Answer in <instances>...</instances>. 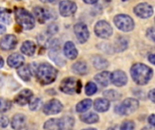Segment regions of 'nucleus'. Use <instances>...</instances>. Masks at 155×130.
Listing matches in <instances>:
<instances>
[{
	"label": "nucleus",
	"instance_id": "nucleus-1",
	"mask_svg": "<svg viewBox=\"0 0 155 130\" xmlns=\"http://www.w3.org/2000/svg\"><path fill=\"white\" fill-rule=\"evenodd\" d=\"M131 75L136 84L145 85L153 78V71L143 63H135L131 68Z\"/></svg>",
	"mask_w": 155,
	"mask_h": 130
},
{
	"label": "nucleus",
	"instance_id": "nucleus-2",
	"mask_svg": "<svg viewBox=\"0 0 155 130\" xmlns=\"http://www.w3.org/2000/svg\"><path fill=\"white\" fill-rule=\"evenodd\" d=\"M36 79L43 85L53 83L57 77V70L48 63L40 64L35 70Z\"/></svg>",
	"mask_w": 155,
	"mask_h": 130
},
{
	"label": "nucleus",
	"instance_id": "nucleus-3",
	"mask_svg": "<svg viewBox=\"0 0 155 130\" xmlns=\"http://www.w3.org/2000/svg\"><path fill=\"white\" fill-rule=\"evenodd\" d=\"M15 14L16 22L22 28L25 30H31L35 27V18L27 10L24 8H16Z\"/></svg>",
	"mask_w": 155,
	"mask_h": 130
},
{
	"label": "nucleus",
	"instance_id": "nucleus-4",
	"mask_svg": "<svg viewBox=\"0 0 155 130\" xmlns=\"http://www.w3.org/2000/svg\"><path fill=\"white\" fill-rule=\"evenodd\" d=\"M139 108V101L135 99L128 98L115 107V112L122 116H129L135 112Z\"/></svg>",
	"mask_w": 155,
	"mask_h": 130
},
{
	"label": "nucleus",
	"instance_id": "nucleus-5",
	"mask_svg": "<svg viewBox=\"0 0 155 130\" xmlns=\"http://www.w3.org/2000/svg\"><path fill=\"white\" fill-rule=\"evenodd\" d=\"M81 88V82L73 77L65 78L60 84V90L65 94H74L79 92Z\"/></svg>",
	"mask_w": 155,
	"mask_h": 130
},
{
	"label": "nucleus",
	"instance_id": "nucleus-6",
	"mask_svg": "<svg viewBox=\"0 0 155 130\" xmlns=\"http://www.w3.org/2000/svg\"><path fill=\"white\" fill-rule=\"evenodd\" d=\"M114 22L115 25L124 32H131L134 28V22L133 18L127 14H118L114 17Z\"/></svg>",
	"mask_w": 155,
	"mask_h": 130
},
{
	"label": "nucleus",
	"instance_id": "nucleus-7",
	"mask_svg": "<svg viewBox=\"0 0 155 130\" xmlns=\"http://www.w3.org/2000/svg\"><path fill=\"white\" fill-rule=\"evenodd\" d=\"M95 34L104 39H108L113 34V28L109 23L105 21H99L94 27Z\"/></svg>",
	"mask_w": 155,
	"mask_h": 130
},
{
	"label": "nucleus",
	"instance_id": "nucleus-8",
	"mask_svg": "<svg viewBox=\"0 0 155 130\" xmlns=\"http://www.w3.org/2000/svg\"><path fill=\"white\" fill-rule=\"evenodd\" d=\"M63 104L58 100H51L43 107V112L47 116L55 115L60 113L63 110Z\"/></svg>",
	"mask_w": 155,
	"mask_h": 130
},
{
	"label": "nucleus",
	"instance_id": "nucleus-9",
	"mask_svg": "<svg viewBox=\"0 0 155 130\" xmlns=\"http://www.w3.org/2000/svg\"><path fill=\"white\" fill-rule=\"evenodd\" d=\"M77 6L74 2L69 0H64L59 4V12L61 15L67 17L73 15L76 12Z\"/></svg>",
	"mask_w": 155,
	"mask_h": 130
},
{
	"label": "nucleus",
	"instance_id": "nucleus-10",
	"mask_svg": "<svg viewBox=\"0 0 155 130\" xmlns=\"http://www.w3.org/2000/svg\"><path fill=\"white\" fill-rule=\"evenodd\" d=\"M74 33L76 35V38L79 41V43H84L85 42H87V40L89 39L90 33L85 24L78 23L74 25Z\"/></svg>",
	"mask_w": 155,
	"mask_h": 130
},
{
	"label": "nucleus",
	"instance_id": "nucleus-11",
	"mask_svg": "<svg viewBox=\"0 0 155 130\" xmlns=\"http://www.w3.org/2000/svg\"><path fill=\"white\" fill-rule=\"evenodd\" d=\"M134 12L137 16L141 18H149L153 14V8L147 3H142L134 7Z\"/></svg>",
	"mask_w": 155,
	"mask_h": 130
},
{
	"label": "nucleus",
	"instance_id": "nucleus-12",
	"mask_svg": "<svg viewBox=\"0 0 155 130\" xmlns=\"http://www.w3.org/2000/svg\"><path fill=\"white\" fill-rule=\"evenodd\" d=\"M127 75L123 71H114L110 74V81L117 87H123L127 83Z\"/></svg>",
	"mask_w": 155,
	"mask_h": 130
},
{
	"label": "nucleus",
	"instance_id": "nucleus-13",
	"mask_svg": "<svg viewBox=\"0 0 155 130\" xmlns=\"http://www.w3.org/2000/svg\"><path fill=\"white\" fill-rule=\"evenodd\" d=\"M17 44V38L14 34H7L0 40V48L4 51L13 50Z\"/></svg>",
	"mask_w": 155,
	"mask_h": 130
},
{
	"label": "nucleus",
	"instance_id": "nucleus-14",
	"mask_svg": "<svg viewBox=\"0 0 155 130\" xmlns=\"http://www.w3.org/2000/svg\"><path fill=\"white\" fill-rule=\"evenodd\" d=\"M33 95L34 94H33L32 90H30L28 89L23 90L15 97V102L16 104H18L19 106H25L30 102V100L33 98Z\"/></svg>",
	"mask_w": 155,
	"mask_h": 130
},
{
	"label": "nucleus",
	"instance_id": "nucleus-15",
	"mask_svg": "<svg viewBox=\"0 0 155 130\" xmlns=\"http://www.w3.org/2000/svg\"><path fill=\"white\" fill-rule=\"evenodd\" d=\"M25 62V58L20 53H12L7 58V64L11 68H18Z\"/></svg>",
	"mask_w": 155,
	"mask_h": 130
},
{
	"label": "nucleus",
	"instance_id": "nucleus-16",
	"mask_svg": "<svg viewBox=\"0 0 155 130\" xmlns=\"http://www.w3.org/2000/svg\"><path fill=\"white\" fill-rule=\"evenodd\" d=\"M25 117L23 114H15L11 119V127L15 130L23 129L25 126Z\"/></svg>",
	"mask_w": 155,
	"mask_h": 130
},
{
	"label": "nucleus",
	"instance_id": "nucleus-17",
	"mask_svg": "<svg viewBox=\"0 0 155 130\" xmlns=\"http://www.w3.org/2000/svg\"><path fill=\"white\" fill-rule=\"evenodd\" d=\"M34 14L36 17V19L41 23L44 24L45 21L51 18V13L48 9H45L44 7H35L34 9Z\"/></svg>",
	"mask_w": 155,
	"mask_h": 130
},
{
	"label": "nucleus",
	"instance_id": "nucleus-18",
	"mask_svg": "<svg viewBox=\"0 0 155 130\" xmlns=\"http://www.w3.org/2000/svg\"><path fill=\"white\" fill-rule=\"evenodd\" d=\"M64 53L65 57H67L70 60H74L78 55V51L72 42H66L64 47Z\"/></svg>",
	"mask_w": 155,
	"mask_h": 130
},
{
	"label": "nucleus",
	"instance_id": "nucleus-19",
	"mask_svg": "<svg viewBox=\"0 0 155 130\" xmlns=\"http://www.w3.org/2000/svg\"><path fill=\"white\" fill-rule=\"evenodd\" d=\"M94 108L97 112H106L110 109V101L104 98H99L96 99L94 103Z\"/></svg>",
	"mask_w": 155,
	"mask_h": 130
},
{
	"label": "nucleus",
	"instance_id": "nucleus-20",
	"mask_svg": "<svg viewBox=\"0 0 155 130\" xmlns=\"http://www.w3.org/2000/svg\"><path fill=\"white\" fill-rule=\"evenodd\" d=\"M18 76L25 81H29L33 74V70L29 65H22L17 68Z\"/></svg>",
	"mask_w": 155,
	"mask_h": 130
},
{
	"label": "nucleus",
	"instance_id": "nucleus-21",
	"mask_svg": "<svg viewBox=\"0 0 155 130\" xmlns=\"http://www.w3.org/2000/svg\"><path fill=\"white\" fill-rule=\"evenodd\" d=\"M35 49H36V46L34 42L32 41H25L23 43V44L21 45V52L25 54V55H27V56H33L35 52Z\"/></svg>",
	"mask_w": 155,
	"mask_h": 130
},
{
	"label": "nucleus",
	"instance_id": "nucleus-22",
	"mask_svg": "<svg viewBox=\"0 0 155 130\" xmlns=\"http://www.w3.org/2000/svg\"><path fill=\"white\" fill-rule=\"evenodd\" d=\"M60 120V128L61 130H73L74 127V119L70 116H64Z\"/></svg>",
	"mask_w": 155,
	"mask_h": 130
},
{
	"label": "nucleus",
	"instance_id": "nucleus-23",
	"mask_svg": "<svg viewBox=\"0 0 155 130\" xmlns=\"http://www.w3.org/2000/svg\"><path fill=\"white\" fill-rule=\"evenodd\" d=\"M94 80L103 87L108 86L110 82V73L108 71H103L94 76Z\"/></svg>",
	"mask_w": 155,
	"mask_h": 130
},
{
	"label": "nucleus",
	"instance_id": "nucleus-24",
	"mask_svg": "<svg viewBox=\"0 0 155 130\" xmlns=\"http://www.w3.org/2000/svg\"><path fill=\"white\" fill-rule=\"evenodd\" d=\"M72 70L74 73L79 75H84L87 72V65L84 62H77L72 66Z\"/></svg>",
	"mask_w": 155,
	"mask_h": 130
},
{
	"label": "nucleus",
	"instance_id": "nucleus-25",
	"mask_svg": "<svg viewBox=\"0 0 155 130\" xmlns=\"http://www.w3.org/2000/svg\"><path fill=\"white\" fill-rule=\"evenodd\" d=\"M81 120L86 124H94L99 121V116L94 112H90L81 116Z\"/></svg>",
	"mask_w": 155,
	"mask_h": 130
},
{
	"label": "nucleus",
	"instance_id": "nucleus-26",
	"mask_svg": "<svg viewBox=\"0 0 155 130\" xmlns=\"http://www.w3.org/2000/svg\"><path fill=\"white\" fill-rule=\"evenodd\" d=\"M93 64H94V68H96L98 70H104L108 67L109 62H107L106 59H104L101 56H95L93 60Z\"/></svg>",
	"mask_w": 155,
	"mask_h": 130
},
{
	"label": "nucleus",
	"instance_id": "nucleus-27",
	"mask_svg": "<svg viewBox=\"0 0 155 130\" xmlns=\"http://www.w3.org/2000/svg\"><path fill=\"white\" fill-rule=\"evenodd\" d=\"M44 128L45 130H61V128H60V120H59V119H48L45 123Z\"/></svg>",
	"mask_w": 155,
	"mask_h": 130
},
{
	"label": "nucleus",
	"instance_id": "nucleus-28",
	"mask_svg": "<svg viewBox=\"0 0 155 130\" xmlns=\"http://www.w3.org/2000/svg\"><path fill=\"white\" fill-rule=\"evenodd\" d=\"M91 107H92V100H89V99H86V100H84L80 101L76 105V111L79 112V113H84Z\"/></svg>",
	"mask_w": 155,
	"mask_h": 130
},
{
	"label": "nucleus",
	"instance_id": "nucleus-29",
	"mask_svg": "<svg viewBox=\"0 0 155 130\" xmlns=\"http://www.w3.org/2000/svg\"><path fill=\"white\" fill-rule=\"evenodd\" d=\"M104 99L108 100L109 101H117L121 99V95L119 92H117L114 90H108L104 91L103 93Z\"/></svg>",
	"mask_w": 155,
	"mask_h": 130
},
{
	"label": "nucleus",
	"instance_id": "nucleus-30",
	"mask_svg": "<svg viewBox=\"0 0 155 130\" xmlns=\"http://www.w3.org/2000/svg\"><path fill=\"white\" fill-rule=\"evenodd\" d=\"M0 22H3L5 24H10L11 15L7 9L0 7Z\"/></svg>",
	"mask_w": 155,
	"mask_h": 130
},
{
	"label": "nucleus",
	"instance_id": "nucleus-31",
	"mask_svg": "<svg viewBox=\"0 0 155 130\" xmlns=\"http://www.w3.org/2000/svg\"><path fill=\"white\" fill-rule=\"evenodd\" d=\"M98 89L95 83H94L93 81H90L86 84L85 86V94L87 96H92L94 94H95L97 92Z\"/></svg>",
	"mask_w": 155,
	"mask_h": 130
},
{
	"label": "nucleus",
	"instance_id": "nucleus-32",
	"mask_svg": "<svg viewBox=\"0 0 155 130\" xmlns=\"http://www.w3.org/2000/svg\"><path fill=\"white\" fill-rule=\"evenodd\" d=\"M12 107L11 101L5 99L0 98V112H6L8 111Z\"/></svg>",
	"mask_w": 155,
	"mask_h": 130
},
{
	"label": "nucleus",
	"instance_id": "nucleus-33",
	"mask_svg": "<svg viewBox=\"0 0 155 130\" xmlns=\"http://www.w3.org/2000/svg\"><path fill=\"white\" fill-rule=\"evenodd\" d=\"M115 45H116L117 52H123L127 48V41L124 38H120L117 40V43Z\"/></svg>",
	"mask_w": 155,
	"mask_h": 130
},
{
	"label": "nucleus",
	"instance_id": "nucleus-34",
	"mask_svg": "<svg viewBox=\"0 0 155 130\" xmlns=\"http://www.w3.org/2000/svg\"><path fill=\"white\" fill-rule=\"evenodd\" d=\"M134 128H135V125L131 120H126L123 122L122 125L120 126V130H134Z\"/></svg>",
	"mask_w": 155,
	"mask_h": 130
},
{
	"label": "nucleus",
	"instance_id": "nucleus-35",
	"mask_svg": "<svg viewBox=\"0 0 155 130\" xmlns=\"http://www.w3.org/2000/svg\"><path fill=\"white\" fill-rule=\"evenodd\" d=\"M41 100L39 99V98H36V99H35V100H30V102H29V108H30V109L31 110H37L39 108H40V106H41Z\"/></svg>",
	"mask_w": 155,
	"mask_h": 130
},
{
	"label": "nucleus",
	"instance_id": "nucleus-36",
	"mask_svg": "<svg viewBox=\"0 0 155 130\" xmlns=\"http://www.w3.org/2000/svg\"><path fill=\"white\" fill-rule=\"evenodd\" d=\"M9 124V120L5 116L0 115V128H6Z\"/></svg>",
	"mask_w": 155,
	"mask_h": 130
},
{
	"label": "nucleus",
	"instance_id": "nucleus-37",
	"mask_svg": "<svg viewBox=\"0 0 155 130\" xmlns=\"http://www.w3.org/2000/svg\"><path fill=\"white\" fill-rule=\"evenodd\" d=\"M147 36L152 40V41H154L155 38V33H154V29L153 27L149 28L148 31H147Z\"/></svg>",
	"mask_w": 155,
	"mask_h": 130
},
{
	"label": "nucleus",
	"instance_id": "nucleus-38",
	"mask_svg": "<svg viewBox=\"0 0 155 130\" xmlns=\"http://www.w3.org/2000/svg\"><path fill=\"white\" fill-rule=\"evenodd\" d=\"M57 29H58V27H57L55 24H51V25L48 27V33H49L50 34H54V33H55L57 32Z\"/></svg>",
	"mask_w": 155,
	"mask_h": 130
},
{
	"label": "nucleus",
	"instance_id": "nucleus-39",
	"mask_svg": "<svg viewBox=\"0 0 155 130\" xmlns=\"http://www.w3.org/2000/svg\"><path fill=\"white\" fill-rule=\"evenodd\" d=\"M154 93H155L154 90H150V92H149V94H148V98L150 99V100H151L152 102H155Z\"/></svg>",
	"mask_w": 155,
	"mask_h": 130
},
{
	"label": "nucleus",
	"instance_id": "nucleus-40",
	"mask_svg": "<svg viewBox=\"0 0 155 130\" xmlns=\"http://www.w3.org/2000/svg\"><path fill=\"white\" fill-rule=\"evenodd\" d=\"M148 122L150 123L151 126L154 127L155 125V116L154 114H152L149 118H148Z\"/></svg>",
	"mask_w": 155,
	"mask_h": 130
},
{
	"label": "nucleus",
	"instance_id": "nucleus-41",
	"mask_svg": "<svg viewBox=\"0 0 155 130\" xmlns=\"http://www.w3.org/2000/svg\"><path fill=\"white\" fill-rule=\"evenodd\" d=\"M154 59H155L154 54L151 53V54H149V55H148V60L150 61V62H151L152 64H154V63H155Z\"/></svg>",
	"mask_w": 155,
	"mask_h": 130
},
{
	"label": "nucleus",
	"instance_id": "nucleus-42",
	"mask_svg": "<svg viewBox=\"0 0 155 130\" xmlns=\"http://www.w3.org/2000/svg\"><path fill=\"white\" fill-rule=\"evenodd\" d=\"M83 1L86 4H89V5H93V4H95L98 2V0H83Z\"/></svg>",
	"mask_w": 155,
	"mask_h": 130
},
{
	"label": "nucleus",
	"instance_id": "nucleus-43",
	"mask_svg": "<svg viewBox=\"0 0 155 130\" xmlns=\"http://www.w3.org/2000/svg\"><path fill=\"white\" fill-rule=\"evenodd\" d=\"M5 31H6L5 27L4 25L0 24V34H3V33H5Z\"/></svg>",
	"mask_w": 155,
	"mask_h": 130
},
{
	"label": "nucleus",
	"instance_id": "nucleus-44",
	"mask_svg": "<svg viewBox=\"0 0 155 130\" xmlns=\"http://www.w3.org/2000/svg\"><path fill=\"white\" fill-rule=\"evenodd\" d=\"M142 130H154V128L153 126H151V127H144Z\"/></svg>",
	"mask_w": 155,
	"mask_h": 130
},
{
	"label": "nucleus",
	"instance_id": "nucleus-45",
	"mask_svg": "<svg viewBox=\"0 0 155 130\" xmlns=\"http://www.w3.org/2000/svg\"><path fill=\"white\" fill-rule=\"evenodd\" d=\"M4 66V59L0 56V68H2Z\"/></svg>",
	"mask_w": 155,
	"mask_h": 130
},
{
	"label": "nucleus",
	"instance_id": "nucleus-46",
	"mask_svg": "<svg viewBox=\"0 0 155 130\" xmlns=\"http://www.w3.org/2000/svg\"><path fill=\"white\" fill-rule=\"evenodd\" d=\"M107 130H120V128L119 127H113V128H110Z\"/></svg>",
	"mask_w": 155,
	"mask_h": 130
},
{
	"label": "nucleus",
	"instance_id": "nucleus-47",
	"mask_svg": "<svg viewBox=\"0 0 155 130\" xmlns=\"http://www.w3.org/2000/svg\"><path fill=\"white\" fill-rule=\"evenodd\" d=\"M42 2H45V3H51V2H54V0H41Z\"/></svg>",
	"mask_w": 155,
	"mask_h": 130
},
{
	"label": "nucleus",
	"instance_id": "nucleus-48",
	"mask_svg": "<svg viewBox=\"0 0 155 130\" xmlns=\"http://www.w3.org/2000/svg\"><path fill=\"white\" fill-rule=\"evenodd\" d=\"M83 130H97L95 128H86V129H83Z\"/></svg>",
	"mask_w": 155,
	"mask_h": 130
},
{
	"label": "nucleus",
	"instance_id": "nucleus-49",
	"mask_svg": "<svg viewBox=\"0 0 155 130\" xmlns=\"http://www.w3.org/2000/svg\"><path fill=\"white\" fill-rule=\"evenodd\" d=\"M123 1H126V0H123Z\"/></svg>",
	"mask_w": 155,
	"mask_h": 130
}]
</instances>
